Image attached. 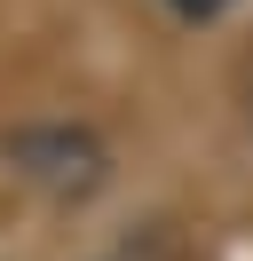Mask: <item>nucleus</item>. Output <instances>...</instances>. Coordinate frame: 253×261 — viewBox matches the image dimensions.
I'll list each match as a JSON object with an SVG mask.
<instances>
[{
  "mask_svg": "<svg viewBox=\"0 0 253 261\" xmlns=\"http://www.w3.org/2000/svg\"><path fill=\"white\" fill-rule=\"evenodd\" d=\"M8 159L24 166L32 182H47L56 198H87L95 182H103V143H95L87 127H32L8 143Z\"/></svg>",
  "mask_w": 253,
  "mask_h": 261,
  "instance_id": "nucleus-1",
  "label": "nucleus"
},
{
  "mask_svg": "<svg viewBox=\"0 0 253 261\" xmlns=\"http://www.w3.org/2000/svg\"><path fill=\"white\" fill-rule=\"evenodd\" d=\"M174 16H221V8H230V0H166Z\"/></svg>",
  "mask_w": 253,
  "mask_h": 261,
  "instance_id": "nucleus-2",
  "label": "nucleus"
}]
</instances>
